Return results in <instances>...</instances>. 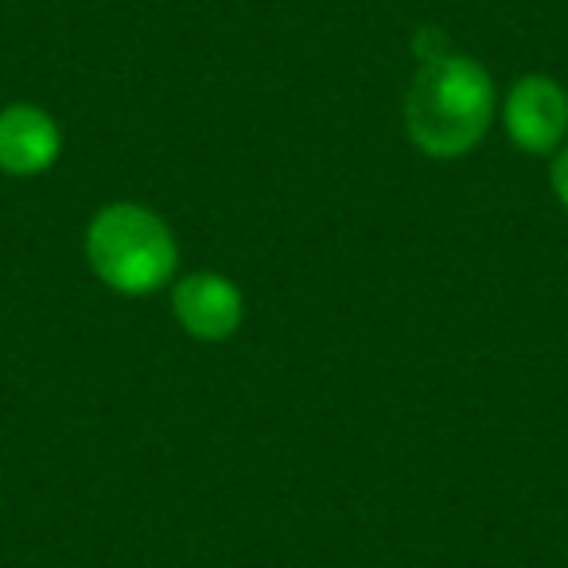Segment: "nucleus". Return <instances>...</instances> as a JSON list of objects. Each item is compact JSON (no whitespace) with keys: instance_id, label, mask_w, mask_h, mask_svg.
<instances>
[{"instance_id":"nucleus-1","label":"nucleus","mask_w":568,"mask_h":568,"mask_svg":"<svg viewBox=\"0 0 568 568\" xmlns=\"http://www.w3.org/2000/svg\"><path fill=\"white\" fill-rule=\"evenodd\" d=\"M495 118V82L475 59L440 55L420 63L405 98V125L420 152L456 160L483 141Z\"/></svg>"},{"instance_id":"nucleus-2","label":"nucleus","mask_w":568,"mask_h":568,"mask_svg":"<svg viewBox=\"0 0 568 568\" xmlns=\"http://www.w3.org/2000/svg\"><path fill=\"white\" fill-rule=\"evenodd\" d=\"M90 268L129 296L156 293L175 268V237L160 214L136 203H110L87 230Z\"/></svg>"},{"instance_id":"nucleus-3","label":"nucleus","mask_w":568,"mask_h":568,"mask_svg":"<svg viewBox=\"0 0 568 568\" xmlns=\"http://www.w3.org/2000/svg\"><path fill=\"white\" fill-rule=\"evenodd\" d=\"M506 133L526 152H552L568 133V94L545 74H529L506 98Z\"/></svg>"},{"instance_id":"nucleus-4","label":"nucleus","mask_w":568,"mask_h":568,"mask_svg":"<svg viewBox=\"0 0 568 568\" xmlns=\"http://www.w3.org/2000/svg\"><path fill=\"white\" fill-rule=\"evenodd\" d=\"M172 312L183 332H191L195 339L219 343L237 332L245 304L234 281H226L219 273H191L175 284Z\"/></svg>"},{"instance_id":"nucleus-5","label":"nucleus","mask_w":568,"mask_h":568,"mask_svg":"<svg viewBox=\"0 0 568 568\" xmlns=\"http://www.w3.org/2000/svg\"><path fill=\"white\" fill-rule=\"evenodd\" d=\"M63 152L59 125L36 105H9L0 113V168L12 175H40Z\"/></svg>"},{"instance_id":"nucleus-6","label":"nucleus","mask_w":568,"mask_h":568,"mask_svg":"<svg viewBox=\"0 0 568 568\" xmlns=\"http://www.w3.org/2000/svg\"><path fill=\"white\" fill-rule=\"evenodd\" d=\"M417 55H420V63H433V59H440V55H448V48H444V36H436V32H420L417 36Z\"/></svg>"},{"instance_id":"nucleus-7","label":"nucleus","mask_w":568,"mask_h":568,"mask_svg":"<svg viewBox=\"0 0 568 568\" xmlns=\"http://www.w3.org/2000/svg\"><path fill=\"white\" fill-rule=\"evenodd\" d=\"M552 191H557V199L568 206V144L557 152V160H552Z\"/></svg>"}]
</instances>
